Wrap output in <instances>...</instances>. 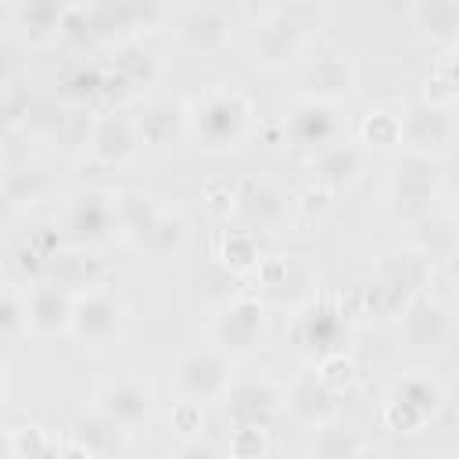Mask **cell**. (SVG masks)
I'll return each instance as SVG.
<instances>
[{
    "mask_svg": "<svg viewBox=\"0 0 459 459\" xmlns=\"http://www.w3.org/2000/svg\"><path fill=\"white\" fill-rule=\"evenodd\" d=\"M222 258H226V265H233V269H247V265H255V262H258V244H255L251 230L230 233L226 244H222Z\"/></svg>",
    "mask_w": 459,
    "mask_h": 459,
    "instance_id": "cell-28",
    "label": "cell"
},
{
    "mask_svg": "<svg viewBox=\"0 0 459 459\" xmlns=\"http://www.w3.org/2000/svg\"><path fill=\"white\" fill-rule=\"evenodd\" d=\"M452 133H455V122L441 104L423 100L402 115V143L416 154H430V158L441 154L452 143Z\"/></svg>",
    "mask_w": 459,
    "mask_h": 459,
    "instance_id": "cell-9",
    "label": "cell"
},
{
    "mask_svg": "<svg viewBox=\"0 0 459 459\" xmlns=\"http://www.w3.org/2000/svg\"><path fill=\"white\" fill-rule=\"evenodd\" d=\"M222 398H226V416L233 420V427H269L283 402L280 387L269 377L230 380Z\"/></svg>",
    "mask_w": 459,
    "mask_h": 459,
    "instance_id": "cell-5",
    "label": "cell"
},
{
    "mask_svg": "<svg viewBox=\"0 0 459 459\" xmlns=\"http://www.w3.org/2000/svg\"><path fill=\"white\" fill-rule=\"evenodd\" d=\"M65 18H68L65 0H22V32L32 39H43L54 29H61Z\"/></svg>",
    "mask_w": 459,
    "mask_h": 459,
    "instance_id": "cell-24",
    "label": "cell"
},
{
    "mask_svg": "<svg viewBox=\"0 0 459 459\" xmlns=\"http://www.w3.org/2000/svg\"><path fill=\"white\" fill-rule=\"evenodd\" d=\"M441 402H445L441 384L427 373H412L402 384H394L387 398V423L394 430H416L441 409Z\"/></svg>",
    "mask_w": 459,
    "mask_h": 459,
    "instance_id": "cell-4",
    "label": "cell"
},
{
    "mask_svg": "<svg viewBox=\"0 0 459 459\" xmlns=\"http://www.w3.org/2000/svg\"><path fill=\"white\" fill-rule=\"evenodd\" d=\"M158 215H161V208H158L151 197H143V194H122V197L115 201L118 230H122L129 240H136V244L151 233V226L158 222Z\"/></svg>",
    "mask_w": 459,
    "mask_h": 459,
    "instance_id": "cell-22",
    "label": "cell"
},
{
    "mask_svg": "<svg viewBox=\"0 0 459 459\" xmlns=\"http://www.w3.org/2000/svg\"><path fill=\"white\" fill-rule=\"evenodd\" d=\"M287 129H290V136H294L298 147H305V151H326L341 136V111L326 97H305V100L294 104Z\"/></svg>",
    "mask_w": 459,
    "mask_h": 459,
    "instance_id": "cell-8",
    "label": "cell"
},
{
    "mask_svg": "<svg viewBox=\"0 0 459 459\" xmlns=\"http://www.w3.org/2000/svg\"><path fill=\"white\" fill-rule=\"evenodd\" d=\"M437 161L430 154L409 151L391 176V201L398 204L402 215H423L430 208V197L437 190Z\"/></svg>",
    "mask_w": 459,
    "mask_h": 459,
    "instance_id": "cell-6",
    "label": "cell"
},
{
    "mask_svg": "<svg viewBox=\"0 0 459 459\" xmlns=\"http://www.w3.org/2000/svg\"><path fill=\"white\" fill-rule=\"evenodd\" d=\"M183 219L179 215H169L161 212L158 222L151 226V233L140 240V251H147L151 258H172L179 247H183Z\"/></svg>",
    "mask_w": 459,
    "mask_h": 459,
    "instance_id": "cell-27",
    "label": "cell"
},
{
    "mask_svg": "<svg viewBox=\"0 0 459 459\" xmlns=\"http://www.w3.org/2000/svg\"><path fill=\"white\" fill-rule=\"evenodd\" d=\"M366 140H369L373 147L398 143V140H402V115L373 111V115H369V122H366Z\"/></svg>",
    "mask_w": 459,
    "mask_h": 459,
    "instance_id": "cell-29",
    "label": "cell"
},
{
    "mask_svg": "<svg viewBox=\"0 0 459 459\" xmlns=\"http://www.w3.org/2000/svg\"><path fill=\"white\" fill-rule=\"evenodd\" d=\"M230 355L212 344V348H194L179 359L176 366V387L183 391V398L190 402H208V398H222L230 387Z\"/></svg>",
    "mask_w": 459,
    "mask_h": 459,
    "instance_id": "cell-2",
    "label": "cell"
},
{
    "mask_svg": "<svg viewBox=\"0 0 459 459\" xmlns=\"http://www.w3.org/2000/svg\"><path fill=\"white\" fill-rule=\"evenodd\" d=\"M351 79H355V72H351V65L341 54H319L305 68V82H308L312 97H326V100L348 93L351 90Z\"/></svg>",
    "mask_w": 459,
    "mask_h": 459,
    "instance_id": "cell-21",
    "label": "cell"
},
{
    "mask_svg": "<svg viewBox=\"0 0 459 459\" xmlns=\"http://www.w3.org/2000/svg\"><path fill=\"white\" fill-rule=\"evenodd\" d=\"M25 305H29V326L39 333H54L72 323L75 298L65 290V283H36L29 290Z\"/></svg>",
    "mask_w": 459,
    "mask_h": 459,
    "instance_id": "cell-16",
    "label": "cell"
},
{
    "mask_svg": "<svg viewBox=\"0 0 459 459\" xmlns=\"http://www.w3.org/2000/svg\"><path fill=\"white\" fill-rule=\"evenodd\" d=\"M179 43L194 54H215L230 39V22L215 7H194L179 18Z\"/></svg>",
    "mask_w": 459,
    "mask_h": 459,
    "instance_id": "cell-15",
    "label": "cell"
},
{
    "mask_svg": "<svg viewBox=\"0 0 459 459\" xmlns=\"http://www.w3.org/2000/svg\"><path fill=\"white\" fill-rule=\"evenodd\" d=\"M212 337L226 355H251L265 341V308L255 298H237L222 305L212 323Z\"/></svg>",
    "mask_w": 459,
    "mask_h": 459,
    "instance_id": "cell-3",
    "label": "cell"
},
{
    "mask_svg": "<svg viewBox=\"0 0 459 459\" xmlns=\"http://www.w3.org/2000/svg\"><path fill=\"white\" fill-rule=\"evenodd\" d=\"M298 344L305 351H316L323 359L341 355V344L348 341V323L333 305H308L298 319Z\"/></svg>",
    "mask_w": 459,
    "mask_h": 459,
    "instance_id": "cell-11",
    "label": "cell"
},
{
    "mask_svg": "<svg viewBox=\"0 0 459 459\" xmlns=\"http://www.w3.org/2000/svg\"><path fill=\"white\" fill-rule=\"evenodd\" d=\"M140 133H136V122L126 118V115H104L97 126H93V136H90V147L100 161H122L133 154Z\"/></svg>",
    "mask_w": 459,
    "mask_h": 459,
    "instance_id": "cell-20",
    "label": "cell"
},
{
    "mask_svg": "<svg viewBox=\"0 0 459 459\" xmlns=\"http://www.w3.org/2000/svg\"><path fill=\"white\" fill-rule=\"evenodd\" d=\"M151 387L140 377H118L108 380L97 394V409L115 427H140L151 416Z\"/></svg>",
    "mask_w": 459,
    "mask_h": 459,
    "instance_id": "cell-10",
    "label": "cell"
},
{
    "mask_svg": "<svg viewBox=\"0 0 459 459\" xmlns=\"http://www.w3.org/2000/svg\"><path fill=\"white\" fill-rule=\"evenodd\" d=\"M161 14H165L161 0H108L90 18V29L93 32H111L115 25L118 29H151L154 22H161Z\"/></svg>",
    "mask_w": 459,
    "mask_h": 459,
    "instance_id": "cell-17",
    "label": "cell"
},
{
    "mask_svg": "<svg viewBox=\"0 0 459 459\" xmlns=\"http://www.w3.org/2000/svg\"><path fill=\"white\" fill-rule=\"evenodd\" d=\"M287 405H290V412H294L298 420L316 423V420L330 409V387H326V380H323V377H305V380H298V384L290 387Z\"/></svg>",
    "mask_w": 459,
    "mask_h": 459,
    "instance_id": "cell-25",
    "label": "cell"
},
{
    "mask_svg": "<svg viewBox=\"0 0 459 459\" xmlns=\"http://www.w3.org/2000/svg\"><path fill=\"white\" fill-rule=\"evenodd\" d=\"M405 348L412 351H437L448 337V316L437 301H412L402 319Z\"/></svg>",
    "mask_w": 459,
    "mask_h": 459,
    "instance_id": "cell-14",
    "label": "cell"
},
{
    "mask_svg": "<svg viewBox=\"0 0 459 459\" xmlns=\"http://www.w3.org/2000/svg\"><path fill=\"white\" fill-rule=\"evenodd\" d=\"M452 276H455V283H459V255H455V262H452Z\"/></svg>",
    "mask_w": 459,
    "mask_h": 459,
    "instance_id": "cell-31",
    "label": "cell"
},
{
    "mask_svg": "<svg viewBox=\"0 0 459 459\" xmlns=\"http://www.w3.org/2000/svg\"><path fill=\"white\" fill-rule=\"evenodd\" d=\"M233 212L240 215V222L255 233V230H273L283 219V197L269 186V183H247L237 194Z\"/></svg>",
    "mask_w": 459,
    "mask_h": 459,
    "instance_id": "cell-19",
    "label": "cell"
},
{
    "mask_svg": "<svg viewBox=\"0 0 459 459\" xmlns=\"http://www.w3.org/2000/svg\"><path fill=\"white\" fill-rule=\"evenodd\" d=\"M298 50H301V29L294 22H287V18H265L262 25H255L251 54H255L258 65L280 68L290 57H298Z\"/></svg>",
    "mask_w": 459,
    "mask_h": 459,
    "instance_id": "cell-13",
    "label": "cell"
},
{
    "mask_svg": "<svg viewBox=\"0 0 459 459\" xmlns=\"http://www.w3.org/2000/svg\"><path fill=\"white\" fill-rule=\"evenodd\" d=\"M445 82H448V86H452V93L459 97V50L445 61Z\"/></svg>",
    "mask_w": 459,
    "mask_h": 459,
    "instance_id": "cell-30",
    "label": "cell"
},
{
    "mask_svg": "<svg viewBox=\"0 0 459 459\" xmlns=\"http://www.w3.org/2000/svg\"><path fill=\"white\" fill-rule=\"evenodd\" d=\"M359 165H362V154H359V147H351V143H330L326 151H319V179L326 183V186H344V183H351L355 179V172H359Z\"/></svg>",
    "mask_w": 459,
    "mask_h": 459,
    "instance_id": "cell-23",
    "label": "cell"
},
{
    "mask_svg": "<svg viewBox=\"0 0 459 459\" xmlns=\"http://www.w3.org/2000/svg\"><path fill=\"white\" fill-rule=\"evenodd\" d=\"M122 319H126V308H122V301H118L115 294H108V290H90V287H86V294L75 298L68 330H72L82 344L100 348V344H108V341L118 333Z\"/></svg>",
    "mask_w": 459,
    "mask_h": 459,
    "instance_id": "cell-7",
    "label": "cell"
},
{
    "mask_svg": "<svg viewBox=\"0 0 459 459\" xmlns=\"http://www.w3.org/2000/svg\"><path fill=\"white\" fill-rule=\"evenodd\" d=\"M111 226H118L115 201H108L104 194L86 190V194H79L72 201V208H68V233H72V240H79V244H100L111 233Z\"/></svg>",
    "mask_w": 459,
    "mask_h": 459,
    "instance_id": "cell-12",
    "label": "cell"
},
{
    "mask_svg": "<svg viewBox=\"0 0 459 459\" xmlns=\"http://www.w3.org/2000/svg\"><path fill=\"white\" fill-rule=\"evenodd\" d=\"M186 118H190V115H183V108H179L176 100L158 97V100L143 104V111L136 115V133H140V140L151 143V147H169V143L179 136V129H183Z\"/></svg>",
    "mask_w": 459,
    "mask_h": 459,
    "instance_id": "cell-18",
    "label": "cell"
},
{
    "mask_svg": "<svg viewBox=\"0 0 459 459\" xmlns=\"http://www.w3.org/2000/svg\"><path fill=\"white\" fill-rule=\"evenodd\" d=\"M416 25L434 39H452L459 32V0H420Z\"/></svg>",
    "mask_w": 459,
    "mask_h": 459,
    "instance_id": "cell-26",
    "label": "cell"
},
{
    "mask_svg": "<svg viewBox=\"0 0 459 459\" xmlns=\"http://www.w3.org/2000/svg\"><path fill=\"white\" fill-rule=\"evenodd\" d=\"M247 115H251L247 100L237 90H212L194 104L190 126L208 151H230L240 143L247 129Z\"/></svg>",
    "mask_w": 459,
    "mask_h": 459,
    "instance_id": "cell-1",
    "label": "cell"
}]
</instances>
